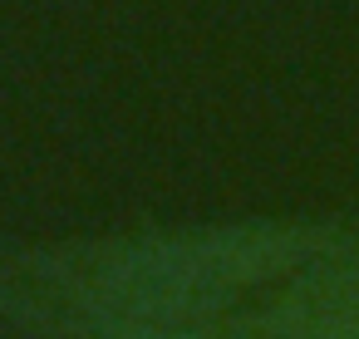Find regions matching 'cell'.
<instances>
[{
	"mask_svg": "<svg viewBox=\"0 0 359 339\" xmlns=\"http://www.w3.org/2000/svg\"><path fill=\"white\" fill-rule=\"evenodd\" d=\"M300 339H359V275L330 280L295 314Z\"/></svg>",
	"mask_w": 359,
	"mask_h": 339,
	"instance_id": "1",
	"label": "cell"
}]
</instances>
